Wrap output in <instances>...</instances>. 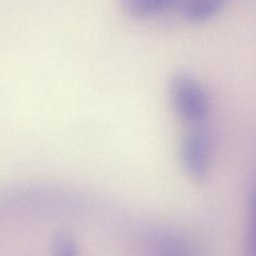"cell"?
Wrapping results in <instances>:
<instances>
[{
  "mask_svg": "<svg viewBox=\"0 0 256 256\" xmlns=\"http://www.w3.org/2000/svg\"><path fill=\"white\" fill-rule=\"evenodd\" d=\"M169 96L176 114L186 124L198 126L208 118L210 112L208 95L191 73L180 71L172 76Z\"/></svg>",
  "mask_w": 256,
  "mask_h": 256,
  "instance_id": "1",
  "label": "cell"
},
{
  "mask_svg": "<svg viewBox=\"0 0 256 256\" xmlns=\"http://www.w3.org/2000/svg\"><path fill=\"white\" fill-rule=\"evenodd\" d=\"M180 162L185 173L196 181L204 180L210 169V141L206 132L193 129L180 144Z\"/></svg>",
  "mask_w": 256,
  "mask_h": 256,
  "instance_id": "2",
  "label": "cell"
},
{
  "mask_svg": "<svg viewBox=\"0 0 256 256\" xmlns=\"http://www.w3.org/2000/svg\"><path fill=\"white\" fill-rule=\"evenodd\" d=\"M225 0H188L185 3L184 14L193 21H203L217 13Z\"/></svg>",
  "mask_w": 256,
  "mask_h": 256,
  "instance_id": "3",
  "label": "cell"
},
{
  "mask_svg": "<svg viewBox=\"0 0 256 256\" xmlns=\"http://www.w3.org/2000/svg\"><path fill=\"white\" fill-rule=\"evenodd\" d=\"M179 0H125L127 9L137 16H151L170 6Z\"/></svg>",
  "mask_w": 256,
  "mask_h": 256,
  "instance_id": "4",
  "label": "cell"
},
{
  "mask_svg": "<svg viewBox=\"0 0 256 256\" xmlns=\"http://www.w3.org/2000/svg\"><path fill=\"white\" fill-rule=\"evenodd\" d=\"M248 215V244L252 254L256 255V181H254L248 191L247 199Z\"/></svg>",
  "mask_w": 256,
  "mask_h": 256,
  "instance_id": "5",
  "label": "cell"
},
{
  "mask_svg": "<svg viewBox=\"0 0 256 256\" xmlns=\"http://www.w3.org/2000/svg\"><path fill=\"white\" fill-rule=\"evenodd\" d=\"M54 249L60 255L76 254V245L73 238L68 234H57L53 240Z\"/></svg>",
  "mask_w": 256,
  "mask_h": 256,
  "instance_id": "6",
  "label": "cell"
}]
</instances>
